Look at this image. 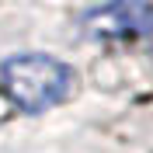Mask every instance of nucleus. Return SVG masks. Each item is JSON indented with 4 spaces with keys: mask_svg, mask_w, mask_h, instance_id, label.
I'll return each instance as SVG.
<instances>
[{
    "mask_svg": "<svg viewBox=\"0 0 153 153\" xmlns=\"http://www.w3.org/2000/svg\"><path fill=\"white\" fill-rule=\"evenodd\" d=\"M0 80L7 87V94L18 101L25 111H45L59 105L73 87V70L52 56H10L0 66Z\"/></svg>",
    "mask_w": 153,
    "mask_h": 153,
    "instance_id": "f257e3e1",
    "label": "nucleus"
},
{
    "mask_svg": "<svg viewBox=\"0 0 153 153\" xmlns=\"http://www.w3.org/2000/svg\"><path fill=\"white\" fill-rule=\"evenodd\" d=\"M91 35L105 38H150L153 35V4L150 0H111L84 18Z\"/></svg>",
    "mask_w": 153,
    "mask_h": 153,
    "instance_id": "f03ea898",
    "label": "nucleus"
}]
</instances>
